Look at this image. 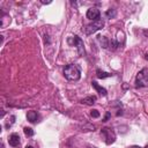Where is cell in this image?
Listing matches in <instances>:
<instances>
[{"instance_id":"obj_1","label":"cell","mask_w":148,"mask_h":148,"mask_svg":"<svg viewBox=\"0 0 148 148\" xmlns=\"http://www.w3.org/2000/svg\"><path fill=\"white\" fill-rule=\"evenodd\" d=\"M64 75L69 81H77L81 77V69L75 64H69L64 69Z\"/></svg>"},{"instance_id":"obj_2","label":"cell","mask_w":148,"mask_h":148,"mask_svg":"<svg viewBox=\"0 0 148 148\" xmlns=\"http://www.w3.org/2000/svg\"><path fill=\"white\" fill-rule=\"evenodd\" d=\"M135 87L136 88H142V87H148V68H142L135 77Z\"/></svg>"},{"instance_id":"obj_3","label":"cell","mask_w":148,"mask_h":148,"mask_svg":"<svg viewBox=\"0 0 148 148\" xmlns=\"http://www.w3.org/2000/svg\"><path fill=\"white\" fill-rule=\"evenodd\" d=\"M103 27H104V21L99 18V20L92 21L91 23L87 24V25H86V28H84V32H86L87 35H92V34H94V32H96L97 30L103 29Z\"/></svg>"},{"instance_id":"obj_4","label":"cell","mask_w":148,"mask_h":148,"mask_svg":"<svg viewBox=\"0 0 148 148\" xmlns=\"http://www.w3.org/2000/svg\"><path fill=\"white\" fill-rule=\"evenodd\" d=\"M102 135L105 138V143L106 145H111V143H113L114 142V140H116V134H114V132L111 130V128H109V127H104V128H102Z\"/></svg>"},{"instance_id":"obj_5","label":"cell","mask_w":148,"mask_h":148,"mask_svg":"<svg viewBox=\"0 0 148 148\" xmlns=\"http://www.w3.org/2000/svg\"><path fill=\"white\" fill-rule=\"evenodd\" d=\"M72 39H73V43H69V44H71V45H73V46H75V47L77 49L79 56L84 54V45H83L82 39H81L79 36H73V37H72Z\"/></svg>"},{"instance_id":"obj_6","label":"cell","mask_w":148,"mask_h":148,"mask_svg":"<svg viewBox=\"0 0 148 148\" xmlns=\"http://www.w3.org/2000/svg\"><path fill=\"white\" fill-rule=\"evenodd\" d=\"M86 15H87V18L92 20V21H96V20H99L101 13H99V10L96 7H91V8H89L87 10V14Z\"/></svg>"},{"instance_id":"obj_7","label":"cell","mask_w":148,"mask_h":148,"mask_svg":"<svg viewBox=\"0 0 148 148\" xmlns=\"http://www.w3.org/2000/svg\"><path fill=\"white\" fill-rule=\"evenodd\" d=\"M8 143H9L12 147H16V146H18V143H20V135H18L17 133H13V134H10L9 138H8Z\"/></svg>"},{"instance_id":"obj_8","label":"cell","mask_w":148,"mask_h":148,"mask_svg":"<svg viewBox=\"0 0 148 148\" xmlns=\"http://www.w3.org/2000/svg\"><path fill=\"white\" fill-rule=\"evenodd\" d=\"M27 119L30 121V123H37L38 119H39V114L36 112V111H29L27 113Z\"/></svg>"},{"instance_id":"obj_9","label":"cell","mask_w":148,"mask_h":148,"mask_svg":"<svg viewBox=\"0 0 148 148\" xmlns=\"http://www.w3.org/2000/svg\"><path fill=\"white\" fill-rule=\"evenodd\" d=\"M91 86L98 91L99 95H102V96H106V94H108V92H106V89H104L103 87H101L96 81H92V82H91Z\"/></svg>"},{"instance_id":"obj_10","label":"cell","mask_w":148,"mask_h":148,"mask_svg":"<svg viewBox=\"0 0 148 148\" xmlns=\"http://www.w3.org/2000/svg\"><path fill=\"white\" fill-rule=\"evenodd\" d=\"M95 102H96V96H88V97L81 99V103L87 104V105H92Z\"/></svg>"},{"instance_id":"obj_11","label":"cell","mask_w":148,"mask_h":148,"mask_svg":"<svg viewBox=\"0 0 148 148\" xmlns=\"http://www.w3.org/2000/svg\"><path fill=\"white\" fill-rule=\"evenodd\" d=\"M96 75H97L98 79H105V77H110L112 74H110V73H108V72H103V71H101V69H97V71H96Z\"/></svg>"},{"instance_id":"obj_12","label":"cell","mask_w":148,"mask_h":148,"mask_svg":"<svg viewBox=\"0 0 148 148\" xmlns=\"http://www.w3.org/2000/svg\"><path fill=\"white\" fill-rule=\"evenodd\" d=\"M98 40L101 42V45L104 47V49H108L109 47V39L108 38H105L104 36H98Z\"/></svg>"},{"instance_id":"obj_13","label":"cell","mask_w":148,"mask_h":148,"mask_svg":"<svg viewBox=\"0 0 148 148\" xmlns=\"http://www.w3.org/2000/svg\"><path fill=\"white\" fill-rule=\"evenodd\" d=\"M23 132H24V134L27 135V136H32L34 135V130L32 128H30V127H24L23 128Z\"/></svg>"},{"instance_id":"obj_14","label":"cell","mask_w":148,"mask_h":148,"mask_svg":"<svg viewBox=\"0 0 148 148\" xmlns=\"http://www.w3.org/2000/svg\"><path fill=\"white\" fill-rule=\"evenodd\" d=\"M105 16H106V17H109V18L114 17V16H116V10H114V9H109V10H106Z\"/></svg>"},{"instance_id":"obj_15","label":"cell","mask_w":148,"mask_h":148,"mask_svg":"<svg viewBox=\"0 0 148 148\" xmlns=\"http://www.w3.org/2000/svg\"><path fill=\"white\" fill-rule=\"evenodd\" d=\"M120 39H121V42H124V34H123V31H118V34H117V43H118V45H120Z\"/></svg>"},{"instance_id":"obj_16","label":"cell","mask_w":148,"mask_h":148,"mask_svg":"<svg viewBox=\"0 0 148 148\" xmlns=\"http://www.w3.org/2000/svg\"><path fill=\"white\" fill-rule=\"evenodd\" d=\"M90 114H91L92 118H98V117H99V112H98L97 110H95V109H92V110L90 111Z\"/></svg>"},{"instance_id":"obj_17","label":"cell","mask_w":148,"mask_h":148,"mask_svg":"<svg viewBox=\"0 0 148 148\" xmlns=\"http://www.w3.org/2000/svg\"><path fill=\"white\" fill-rule=\"evenodd\" d=\"M110 117H111V113H110V112H106V114H105V117H104V119H103V121H108Z\"/></svg>"},{"instance_id":"obj_18","label":"cell","mask_w":148,"mask_h":148,"mask_svg":"<svg viewBox=\"0 0 148 148\" xmlns=\"http://www.w3.org/2000/svg\"><path fill=\"white\" fill-rule=\"evenodd\" d=\"M130 148H141V147H139V146H132V147H130Z\"/></svg>"},{"instance_id":"obj_19","label":"cell","mask_w":148,"mask_h":148,"mask_svg":"<svg viewBox=\"0 0 148 148\" xmlns=\"http://www.w3.org/2000/svg\"><path fill=\"white\" fill-rule=\"evenodd\" d=\"M25 148H34V147H31V146H25Z\"/></svg>"},{"instance_id":"obj_20","label":"cell","mask_w":148,"mask_h":148,"mask_svg":"<svg viewBox=\"0 0 148 148\" xmlns=\"http://www.w3.org/2000/svg\"><path fill=\"white\" fill-rule=\"evenodd\" d=\"M88 148H96V147H88Z\"/></svg>"},{"instance_id":"obj_21","label":"cell","mask_w":148,"mask_h":148,"mask_svg":"<svg viewBox=\"0 0 148 148\" xmlns=\"http://www.w3.org/2000/svg\"><path fill=\"white\" fill-rule=\"evenodd\" d=\"M145 148H148V146H146V147H145Z\"/></svg>"}]
</instances>
